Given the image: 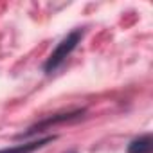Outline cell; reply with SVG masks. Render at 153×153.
Instances as JSON below:
<instances>
[{
    "label": "cell",
    "instance_id": "6da1fadb",
    "mask_svg": "<svg viewBox=\"0 0 153 153\" xmlns=\"http://www.w3.org/2000/svg\"><path fill=\"white\" fill-rule=\"evenodd\" d=\"M81 31H72L67 38H63L59 43H58V47L54 49V52L49 56V59H47V63H45V70L47 72H51V70H54V68H58L61 63H63V59L74 51V47L78 45V42H79V38H81Z\"/></svg>",
    "mask_w": 153,
    "mask_h": 153
},
{
    "label": "cell",
    "instance_id": "7a4b0ae2",
    "mask_svg": "<svg viewBox=\"0 0 153 153\" xmlns=\"http://www.w3.org/2000/svg\"><path fill=\"white\" fill-rule=\"evenodd\" d=\"M52 140H54V137H45V139H38V140H33V142L16 144V146L6 148V149H0V153H33V151L40 149L42 146H45L47 142H52Z\"/></svg>",
    "mask_w": 153,
    "mask_h": 153
},
{
    "label": "cell",
    "instance_id": "3957f363",
    "mask_svg": "<svg viewBox=\"0 0 153 153\" xmlns=\"http://www.w3.org/2000/svg\"><path fill=\"white\" fill-rule=\"evenodd\" d=\"M128 153H151V137L149 135H142V137L135 139L130 144Z\"/></svg>",
    "mask_w": 153,
    "mask_h": 153
}]
</instances>
